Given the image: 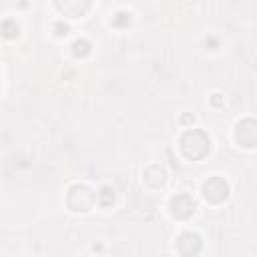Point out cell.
I'll use <instances>...</instances> for the list:
<instances>
[{
    "label": "cell",
    "mask_w": 257,
    "mask_h": 257,
    "mask_svg": "<svg viewBox=\"0 0 257 257\" xmlns=\"http://www.w3.org/2000/svg\"><path fill=\"white\" fill-rule=\"evenodd\" d=\"M209 149H211V141L203 131H197V128L187 131L181 139V151L187 159H193V161L203 159L209 153Z\"/></svg>",
    "instance_id": "6da1fadb"
},
{
    "label": "cell",
    "mask_w": 257,
    "mask_h": 257,
    "mask_svg": "<svg viewBox=\"0 0 257 257\" xmlns=\"http://www.w3.org/2000/svg\"><path fill=\"white\" fill-rule=\"evenodd\" d=\"M94 201H96V195H94L86 185H74V187H70L68 197H66L68 207H70L72 211H76V213L88 211V209L94 205Z\"/></svg>",
    "instance_id": "7a4b0ae2"
},
{
    "label": "cell",
    "mask_w": 257,
    "mask_h": 257,
    "mask_svg": "<svg viewBox=\"0 0 257 257\" xmlns=\"http://www.w3.org/2000/svg\"><path fill=\"white\" fill-rule=\"evenodd\" d=\"M203 195L209 203H221L227 199L229 195V185L225 183V179L221 177H211L205 185H203Z\"/></svg>",
    "instance_id": "3957f363"
},
{
    "label": "cell",
    "mask_w": 257,
    "mask_h": 257,
    "mask_svg": "<svg viewBox=\"0 0 257 257\" xmlns=\"http://www.w3.org/2000/svg\"><path fill=\"white\" fill-rule=\"evenodd\" d=\"M195 201L191 195L187 193H179L171 199V213L177 217V219H189L193 213H195Z\"/></svg>",
    "instance_id": "277c9868"
},
{
    "label": "cell",
    "mask_w": 257,
    "mask_h": 257,
    "mask_svg": "<svg viewBox=\"0 0 257 257\" xmlns=\"http://www.w3.org/2000/svg\"><path fill=\"white\" fill-rule=\"evenodd\" d=\"M92 0H56L58 10L68 18H80L88 12Z\"/></svg>",
    "instance_id": "5b68a950"
},
{
    "label": "cell",
    "mask_w": 257,
    "mask_h": 257,
    "mask_svg": "<svg viewBox=\"0 0 257 257\" xmlns=\"http://www.w3.org/2000/svg\"><path fill=\"white\" fill-rule=\"evenodd\" d=\"M237 141L243 147H249V149L255 147V143H257V124H255V120L247 118V120L239 122V126H237Z\"/></svg>",
    "instance_id": "8992f818"
},
{
    "label": "cell",
    "mask_w": 257,
    "mask_h": 257,
    "mask_svg": "<svg viewBox=\"0 0 257 257\" xmlns=\"http://www.w3.org/2000/svg\"><path fill=\"white\" fill-rule=\"evenodd\" d=\"M177 251L181 255H197L201 251V237L197 233H183V235H179Z\"/></svg>",
    "instance_id": "52a82bcc"
},
{
    "label": "cell",
    "mask_w": 257,
    "mask_h": 257,
    "mask_svg": "<svg viewBox=\"0 0 257 257\" xmlns=\"http://www.w3.org/2000/svg\"><path fill=\"white\" fill-rule=\"evenodd\" d=\"M145 183L151 187H161L165 183V169H161L159 165H151L145 169Z\"/></svg>",
    "instance_id": "ba28073f"
},
{
    "label": "cell",
    "mask_w": 257,
    "mask_h": 257,
    "mask_svg": "<svg viewBox=\"0 0 257 257\" xmlns=\"http://www.w3.org/2000/svg\"><path fill=\"white\" fill-rule=\"evenodd\" d=\"M96 201L102 205V207H110L114 203V191L110 187H102L98 193H96Z\"/></svg>",
    "instance_id": "9c48e42d"
},
{
    "label": "cell",
    "mask_w": 257,
    "mask_h": 257,
    "mask_svg": "<svg viewBox=\"0 0 257 257\" xmlns=\"http://www.w3.org/2000/svg\"><path fill=\"white\" fill-rule=\"evenodd\" d=\"M72 54H74L76 58L88 56V54H90V44H88V40H76V42L72 44Z\"/></svg>",
    "instance_id": "30bf717a"
},
{
    "label": "cell",
    "mask_w": 257,
    "mask_h": 257,
    "mask_svg": "<svg viewBox=\"0 0 257 257\" xmlns=\"http://www.w3.org/2000/svg\"><path fill=\"white\" fill-rule=\"evenodd\" d=\"M0 30H2V34H4L6 38H16L20 28H18V24H16L14 20H4L2 26H0Z\"/></svg>",
    "instance_id": "8fae6325"
},
{
    "label": "cell",
    "mask_w": 257,
    "mask_h": 257,
    "mask_svg": "<svg viewBox=\"0 0 257 257\" xmlns=\"http://www.w3.org/2000/svg\"><path fill=\"white\" fill-rule=\"evenodd\" d=\"M128 24H131V14H126V12H118L112 18V26H116V28H122V26H128Z\"/></svg>",
    "instance_id": "7c38bea8"
},
{
    "label": "cell",
    "mask_w": 257,
    "mask_h": 257,
    "mask_svg": "<svg viewBox=\"0 0 257 257\" xmlns=\"http://www.w3.org/2000/svg\"><path fill=\"white\" fill-rule=\"evenodd\" d=\"M54 28H56V34H58V36H66V34H68V26L62 24V22H56Z\"/></svg>",
    "instance_id": "4fadbf2b"
},
{
    "label": "cell",
    "mask_w": 257,
    "mask_h": 257,
    "mask_svg": "<svg viewBox=\"0 0 257 257\" xmlns=\"http://www.w3.org/2000/svg\"><path fill=\"white\" fill-rule=\"evenodd\" d=\"M213 104H221V98H219V94H213Z\"/></svg>",
    "instance_id": "5bb4252c"
}]
</instances>
